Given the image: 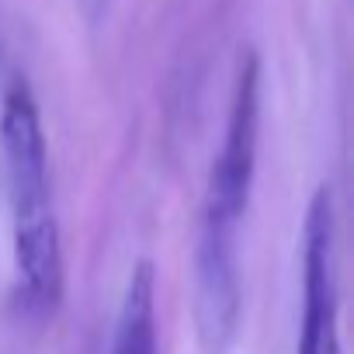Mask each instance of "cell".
Listing matches in <instances>:
<instances>
[{"instance_id":"obj_1","label":"cell","mask_w":354,"mask_h":354,"mask_svg":"<svg viewBox=\"0 0 354 354\" xmlns=\"http://www.w3.org/2000/svg\"><path fill=\"white\" fill-rule=\"evenodd\" d=\"M236 219L202 209L192 261V323L198 354H233L240 337V261Z\"/></svg>"},{"instance_id":"obj_2","label":"cell","mask_w":354,"mask_h":354,"mask_svg":"<svg viewBox=\"0 0 354 354\" xmlns=\"http://www.w3.org/2000/svg\"><path fill=\"white\" fill-rule=\"evenodd\" d=\"M333 195L316 188L302 226V326L295 354H340V288H337Z\"/></svg>"},{"instance_id":"obj_3","label":"cell","mask_w":354,"mask_h":354,"mask_svg":"<svg viewBox=\"0 0 354 354\" xmlns=\"http://www.w3.org/2000/svg\"><path fill=\"white\" fill-rule=\"evenodd\" d=\"M257 125H261V59L254 49H243L236 63L226 139L219 156L212 160L209 195H205V209L236 223L247 216L250 205L254 167H257Z\"/></svg>"},{"instance_id":"obj_4","label":"cell","mask_w":354,"mask_h":354,"mask_svg":"<svg viewBox=\"0 0 354 354\" xmlns=\"http://www.w3.org/2000/svg\"><path fill=\"white\" fill-rule=\"evenodd\" d=\"M15 212V271L18 306L32 319H53L63 302V243L53 202L11 205Z\"/></svg>"},{"instance_id":"obj_5","label":"cell","mask_w":354,"mask_h":354,"mask_svg":"<svg viewBox=\"0 0 354 354\" xmlns=\"http://www.w3.org/2000/svg\"><path fill=\"white\" fill-rule=\"evenodd\" d=\"M0 149L8 163L11 205H28L49 198V149L42 136V118L25 77H15L0 101Z\"/></svg>"},{"instance_id":"obj_6","label":"cell","mask_w":354,"mask_h":354,"mask_svg":"<svg viewBox=\"0 0 354 354\" xmlns=\"http://www.w3.org/2000/svg\"><path fill=\"white\" fill-rule=\"evenodd\" d=\"M111 354H156V271L153 261H136L115 319Z\"/></svg>"}]
</instances>
